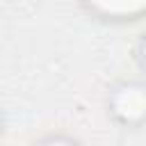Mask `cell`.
<instances>
[{
  "label": "cell",
  "mask_w": 146,
  "mask_h": 146,
  "mask_svg": "<svg viewBox=\"0 0 146 146\" xmlns=\"http://www.w3.org/2000/svg\"><path fill=\"white\" fill-rule=\"evenodd\" d=\"M114 112L125 121L141 119L146 114V89L141 87H125L114 96Z\"/></svg>",
  "instance_id": "cell-1"
},
{
  "label": "cell",
  "mask_w": 146,
  "mask_h": 146,
  "mask_svg": "<svg viewBox=\"0 0 146 146\" xmlns=\"http://www.w3.org/2000/svg\"><path fill=\"white\" fill-rule=\"evenodd\" d=\"M98 7H103L105 11H119V14H132L135 9H141L146 5V0H89Z\"/></svg>",
  "instance_id": "cell-2"
},
{
  "label": "cell",
  "mask_w": 146,
  "mask_h": 146,
  "mask_svg": "<svg viewBox=\"0 0 146 146\" xmlns=\"http://www.w3.org/2000/svg\"><path fill=\"white\" fill-rule=\"evenodd\" d=\"M144 52H146V43H144Z\"/></svg>",
  "instance_id": "cell-3"
}]
</instances>
